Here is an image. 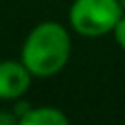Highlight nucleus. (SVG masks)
Segmentation results:
<instances>
[{"label":"nucleus","mask_w":125,"mask_h":125,"mask_svg":"<svg viewBox=\"0 0 125 125\" xmlns=\"http://www.w3.org/2000/svg\"><path fill=\"white\" fill-rule=\"evenodd\" d=\"M70 51L72 43L66 27L57 21H43L27 33L21 47V62L33 76L49 78L66 66Z\"/></svg>","instance_id":"nucleus-1"},{"label":"nucleus","mask_w":125,"mask_h":125,"mask_svg":"<svg viewBox=\"0 0 125 125\" xmlns=\"http://www.w3.org/2000/svg\"><path fill=\"white\" fill-rule=\"evenodd\" d=\"M123 14L119 0H74L68 10V21L82 37H102L113 31Z\"/></svg>","instance_id":"nucleus-2"},{"label":"nucleus","mask_w":125,"mask_h":125,"mask_svg":"<svg viewBox=\"0 0 125 125\" xmlns=\"http://www.w3.org/2000/svg\"><path fill=\"white\" fill-rule=\"evenodd\" d=\"M29 68L20 61H2L0 62V100H18L21 98L31 84Z\"/></svg>","instance_id":"nucleus-3"},{"label":"nucleus","mask_w":125,"mask_h":125,"mask_svg":"<svg viewBox=\"0 0 125 125\" xmlns=\"http://www.w3.org/2000/svg\"><path fill=\"white\" fill-rule=\"evenodd\" d=\"M20 123L21 125H66L68 117L59 107L41 105V107H31L20 119Z\"/></svg>","instance_id":"nucleus-4"},{"label":"nucleus","mask_w":125,"mask_h":125,"mask_svg":"<svg viewBox=\"0 0 125 125\" xmlns=\"http://www.w3.org/2000/svg\"><path fill=\"white\" fill-rule=\"evenodd\" d=\"M113 39H115V43L125 51V14L121 16V20L117 21V25L113 27Z\"/></svg>","instance_id":"nucleus-5"},{"label":"nucleus","mask_w":125,"mask_h":125,"mask_svg":"<svg viewBox=\"0 0 125 125\" xmlns=\"http://www.w3.org/2000/svg\"><path fill=\"white\" fill-rule=\"evenodd\" d=\"M31 107H33L31 104H27V102H23V100H20V98H18V100H16V107H14V113L18 115V119H21V117L31 109Z\"/></svg>","instance_id":"nucleus-6"},{"label":"nucleus","mask_w":125,"mask_h":125,"mask_svg":"<svg viewBox=\"0 0 125 125\" xmlns=\"http://www.w3.org/2000/svg\"><path fill=\"white\" fill-rule=\"evenodd\" d=\"M20 123L18 115L16 113H6V111H0V125H16Z\"/></svg>","instance_id":"nucleus-7"},{"label":"nucleus","mask_w":125,"mask_h":125,"mask_svg":"<svg viewBox=\"0 0 125 125\" xmlns=\"http://www.w3.org/2000/svg\"><path fill=\"white\" fill-rule=\"evenodd\" d=\"M121 2V6H123V10H125V0H119Z\"/></svg>","instance_id":"nucleus-8"}]
</instances>
